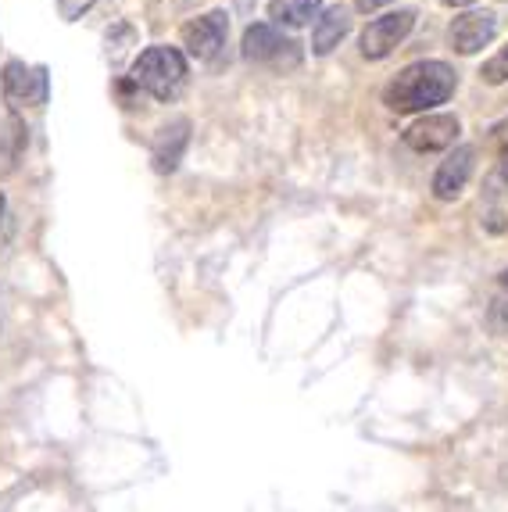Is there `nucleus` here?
Returning a JSON list of instances; mask_svg holds the SVG:
<instances>
[{
  "mask_svg": "<svg viewBox=\"0 0 508 512\" xmlns=\"http://www.w3.org/2000/svg\"><path fill=\"white\" fill-rule=\"evenodd\" d=\"M455 90L458 76L448 61H415L387 83L383 104L398 115H412V111H430L437 104L451 101Z\"/></svg>",
  "mask_w": 508,
  "mask_h": 512,
  "instance_id": "1",
  "label": "nucleus"
},
{
  "mask_svg": "<svg viewBox=\"0 0 508 512\" xmlns=\"http://www.w3.org/2000/svg\"><path fill=\"white\" fill-rule=\"evenodd\" d=\"M129 79L136 83V90L151 94L154 101H172L183 90V83H187V58L176 47L154 43V47H147L133 61V76Z\"/></svg>",
  "mask_w": 508,
  "mask_h": 512,
  "instance_id": "2",
  "label": "nucleus"
},
{
  "mask_svg": "<svg viewBox=\"0 0 508 512\" xmlns=\"http://www.w3.org/2000/svg\"><path fill=\"white\" fill-rule=\"evenodd\" d=\"M240 54H244V61H254V65H272L276 72H290L301 61V43L283 36L269 22H254V26H247L244 51Z\"/></svg>",
  "mask_w": 508,
  "mask_h": 512,
  "instance_id": "3",
  "label": "nucleus"
},
{
  "mask_svg": "<svg viewBox=\"0 0 508 512\" xmlns=\"http://www.w3.org/2000/svg\"><path fill=\"white\" fill-rule=\"evenodd\" d=\"M0 90H4V101L15 111L43 108L51 97V76L43 65H26V61L11 58L0 72Z\"/></svg>",
  "mask_w": 508,
  "mask_h": 512,
  "instance_id": "4",
  "label": "nucleus"
},
{
  "mask_svg": "<svg viewBox=\"0 0 508 512\" xmlns=\"http://www.w3.org/2000/svg\"><path fill=\"white\" fill-rule=\"evenodd\" d=\"M415 26V8H401V11H387V15L373 18L362 33V58L369 61H383L390 51H398V43L412 33Z\"/></svg>",
  "mask_w": 508,
  "mask_h": 512,
  "instance_id": "5",
  "label": "nucleus"
},
{
  "mask_svg": "<svg viewBox=\"0 0 508 512\" xmlns=\"http://www.w3.org/2000/svg\"><path fill=\"white\" fill-rule=\"evenodd\" d=\"M229 36V15L226 11H208V15L194 18L187 26L179 29V40L187 47L190 58L197 61H212L222 51V43Z\"/></svg>",
  "mask_w": 508,
  "mask_h": 512,
  "instance_id": "6",
  "label": "nucleus"
},
{
  "mask_svg": "<svg viewBox=\"0 0 508 512\" xmlns=\"http://www.w3.org/2000/svg\"><path fill=\"white\" fill-rule=\"evenodd\" d=\"M458 133H462L458 115L441 111V115H423L419 122H412L401 140H405V147H412V151L430 154V151H448V147L458 140Z\"/></svg>",
  "mask_w": 508,
  "mask_h": 512,
  "instance_id": "7",
  "label": "nucleus"
},
{
  "mask_svg": "<svg viewBox=\"0 0 508 512\" xmlns=\"http://www.w3.org/2000/svg\"><path fill=\"white\" fill-rule=\"evenodd\" d=\"M498 36V15L494 11H466L451 18L448 26V47L458 54H476Z\"/></svg>",
  "mask_w": 508,
  "mask_h": 512,
  "instance_id": "8",
  "label": "nucleus"
},
{
  "mask_svg": "<svg viewBox=\"0 0 508 512\" xmlns=\"http://www.w3.org/2000/svg\"><path fill=\"white\" fill-rule=\"evenodd\" d=\"M190 147V119L187 115H179V119H169L165 126L154 133L151 140V165L154 172H161V176H169V172L179 169V162H183V154H187Z\"/></svg>",
  "mask_w": 508,
  "mask_h": 512,
  "instance_id": "9",
  "label": "nucleus"
},
{
  "mask_svg": "<svg viewBox=\"0 0 508 512\" xmlns=\"http://www.w3.org/2000/svg\"><path fill=\"white\" fill-rule=\"evenodd\" d=\"M476 169V147H455L433 172V197L437 201H455L469 187V176Z\"/></svg>",
  "mask_w": 508,
  "mask_h": 512,
  "instance_id": "10",
  "label": "nucleus"
},
{
  "mask_svg": "<svg viewBox=\"0 0 508 512\" xmlns=\"http://www.w3.org/2000/svg\"><path fill=\"white\" fill-rule=\"evenodd\" d=\"M348 29H351V15L344 4L322 8V15L315 18V29H312V54H319V58L333 54V47H340V40L348 36Z\"/></svg>",
  "mask_w": 508,
  "mask_h": 512,
  "instance_id": "11",
  "label": "nucleus"
},
{
  "mask_svg": "<svg viewBox=\"0 0 508 512\" xmlns=\"http://www.w3.org/2000/svg\"><path fill=\"white\" fill-rule=\"evenodd\" d=\"M319 15H322V0H272L269 4L272 26L301 29Z\"/></svg>",
  "mask_w": 508,
  "mask_h": 512,
  "instance_id": "12",
  "label": "nucleus"
},
{
  "mask_svg": "<svg viewBox=\"0 0 508 512\" xmlns=\"http://www.w3.org/2000/svg\"><path fill=\"white\" fill-rule=\"evenodd\" d=\"M487 323H491L494 333H508V269H501L498 283H494L491 305H487Z\"/></svg>",
  "mask_w": 508,
  "mask_h": 512,
  "instance_id": "13",
  "label": "nucleus"
},
{
  "mask_svg": "<svg viewBox=\"0 0 508 512\" xmlns=\"http://www.w3.org/2000/svg\"><path fill=\"white\" fill-rule=\"evenodd\" d=\"M480 79L483 83H491V86H501V83H508V43L501 47L498 54H494L487 65L480 69Z\"/></svg>",
  "mask_w": 508,
  "mask_h": 512,
  "instance_id": "14",
  "label": "nucleus"
},
{
  "mask_svg": "<svg viewBox=\"0 0 508 512\" xmlns=\"http://www.w3.org/2000/svg\"><path fill=\"white\" fill-rule=\"evenodd\" d=\"M94 4H97V0H58V15L65 18V22H76V18L86 15Z\"/></svg>",
  "mask_w": 508,
  "mask_h": 512,
  "instance_id": "15",
  "label": "nucleus"
},
{
  "mask_svg": "<svg viewBox=\"0 0 508 512\" xmlns=\"http://www.w3.org/2000/svg\"><path fill=\"white\" fill-rule=\"evenodd\" d=\"M491 140H494V147H498L501 162H508V119H501L498 126L491 129Z\"/></svg>",
  "mask_w": 508,
  "mask_h": 512,
  "instance_id": "16",
  "label": "nucleus"
},
{
  "mask_svg": "<svg viewBox=\"0 0 508 512\" xmlns=\"http://www.w3.org/2000/svg\"><path fill=\"white\" fill-rule=\"evenodd\" d=\"M444 8H466V4H473V0H441Z\"/></svg>",
  "mask_w": 508,
  "mask_h": 512,
  "instance_id": "17",
  "label": "nucleus"
},
{
  "mask_svg": "<svg viewBox=\"0 0 508 512\" xmlns=\"http://www.w3.org/2000/svg\"><path fill=\"white\" fill-rule=\"evenodd\" d=\"M4 208H8V205H4V194H0V219H4Z\"/></svg>",
  "mask_w": 508,
  "mask_h": 512,
  "instance_id": "18",
  "label": "nucleus"
}]
</instances>
